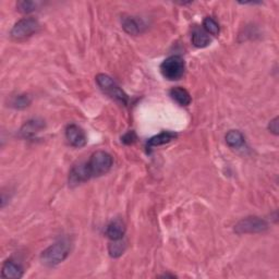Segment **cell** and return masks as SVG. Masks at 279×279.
I'll list each match as a JSON object with an SVG mask.
<instances>
[{"label": "cell", "mask_w": 279, "mask_h": 279, "mask_svg": "<svg viewBox=\"0 0 279 279\" xmlns=\"http://www.w3.org/2000/svg\"><path fill=\"white\" fill-rule=\"evenodd\" d=\"M185 70V62L180 56H171L160 65V72L165 79L177 81L182 78Z\"/></svg>", "instance_id": "3"}, {"label": "cell", "mask_w": 279, "mask_h": 279, "mask_svg": "<svg viewBox=\"0 0 279 279\" xmlns=\"http://www.w3.org/2000/svg\"><path fill=\"white\" fill-rule=\"evenodd\" d=\"M114 165V158L109 153L104 151H97L90 155L88 162H86L87 170L90 178L101 177L107 173Z\"/></svg>", "instance_id": "2"}, {"label": "cell", "mask_w": 279, "mask_h": 279, "mask_svg": "<svg viewBox=\"0 0 279 279\" xmlns=\"http://www.w3.org/2000/svg\"><path fill=\"white\" fill-rule=\"evenodd\" d=\"M18 11L21 13H31L36 10L37 8V3L29 2V0H23V2H19L17 4Z\"/></svg>", "instance_id": "20"}, {"label": "cell", "mask_w": 279, "mask_h": 279, "mask_svg": "<svg viewBox=\"0 0 279 279\" xmlns=\"http://www.w3.org/2000/svg\"><path fill=\"white\" fill-rule=\"evenodd\" d=\"M268 130L271 132V133L278 135V118L277 117L274 118V119L269 122Z\"/></svg>", "instance_id": "22"}, {"label": "cell", "mask_w": 279, "mask_h": 279, "mask_svg": "<svg viewBox=\"0 0 279 279\" xmlns=\"http://www.w3.org/2000/svg\"><path fill=\"white\" fill-rule=\"evenodd\" d=\"M122 27L130 35H138L144 31L145 24L141 19H135L134 17H124L122 19Z\"/></svg>", "instance_id": "9"}, {"label": "cell", "mask_w": 279, "mask_h": 279, "mask_svg": "<svg viewBox=\"0 0 279 279\" xmlns=\"http://www.w3.org/2000/svg\"><path fill=\"white\" fill-rule=\"evenodd\" d=\"M96 82L103 92L109 95L111 99L120 102L123 105H127L129 103L128 95L123 92L120 86L109 75L101 73L96 76Z\"/></svg>", "instance_id": "4"}, {"label": "cell", "mask_w": 279, "mask_h": 279, "mask_svg": "<svg viewBox=\"0 0 279 279\" xmlns=\"http://www.w3.org/2000/svg\"><path fill=\"white\" fill-rule=\"evenodd\" d=\"M268 224L266 220H264L257 216H250L241 219L237 222L235 226V231L238 235L243 234H259L267 230Z\"/></svg>", "instance_id": "5"}, {"label": "cell", "mask_w": 279, "mask_h": 279, "mask_svg": "<svg viewBox=\"0 0 279 279\" xmlns=\"http://www.w3.org/2000/svg\"><path fill=\"white\" fill-rule=\"evenodd\" d=\"M23 276V268L13 261H7L3 265L2 277L6 279H19Z\"/></svg>", "instance_id": "11"}, {"label": "cell", "mask_w": 279, "mask_h": 279, "mask_svg": "<svg viewBox=\"0 0 279 279\" xmlns=\"http://www.w3.org/2000/svg\"><path fill=\"white\" fill-rule=\"evenodd\" d=\"M70 254V243L67 240H61L52 244L40 254V261L48 267L57 266L64 262Z\"/></svg>", "instance_id": "1"}, {"label": "cell", "mask_w": 279, "mask_h": 279, "mask_svg": "<svg viewBox=\"0 0 279 279\" xmlns=\"http://www.w3.org/2000/svg\"><path fill=\"white\" fill-rule=\"evenodd\" d=\"M31 104L29 95H17L11 100V106L16 109H24Z\"/></svg>", "instance_id": "19"}, {"label": "cell", "mask_w": 279, "mask_h": 279, "mask_svg": "<svg viewBox=\"0 0 279 279\" xmlns=\"http://www.w3.org/2000/svg\"><path fill=\"white\" fill-rule=\"evenodd\" d=\"M44 127L45 123L43 120L32 119L23 124V127L21 128V134L24 137H34L40 130L44 129Z\"/></svg>", "instance_id": "12"}, {"label": "cell", "mask_w": 279, "mask_h": 279, "mask_svg": "<svg viewBox=\"0 0 279 279\" xmlns=\"http://www.w3.org/2000/svg\"><path fill=\"white\" fill-rule=\"evenodd\" d=\"M125 234V226L121 220H114L106 228V236L111 241L120 240Z\"/></svg>", "instance_id": "13"}, {"label": "cell", "mask_w": 279, "mask_h": 279, "mask_svg": "<svg viewBox=\"0 0 279 279\" xmlns=\"http://www.w3.org/2000/svg\"><path fill=\"white\" fill-rule=\"evenodd\" d=\"M136 140V135L133 131H129L128 133H125L122 137H121V141L124 143V144H132L134 143Z\"/></svg>", "instance_id": "21"}, {"label": "cell", "mask_w": 279, "mask_h": 279, "mask_svg": "<svg viewBox=\"0 0 279 279\" xmlns=\"http://www.w3.org/2000/svg\"><path fill=\"white\" fill-rule=\"evenodd\" d=\"M39 30V23L34 18H24L13 25L11 30V37L15 39H24L32 36Z\"/></svg>", "instance_id": "6"}, {"label": "cell", "mask_w": 279, "mask_h": 279, "mask_svg": "<svg viewBox=\"0 0 279 279\" xmlns=\"http://www.w3.org/2000/svg\"><path fill=\"white\" fill-rule=\"evenodd\" d=\"M169 94L171 99L177 104H179L180 106H188V105H190L192 102L191 95L183 87H180V86L173 87L170 89Z\"/></svg>", "instance_id": "14"}, {"label": "cell", "mask_w": 279, "mask_h": 279, "mask_svg": "<svg viewBox=\"0 0 279 279\" xmlns=\"http://www.w3.org/2000/svg\"><path fill=\"white\" fill-rule=\"evenodd\" d=\"M203 29L208 35H213V36H217V35L219 34V25L211 17H207L204 19Z\"/></svg>", "instance_id": "18"}, {"label": "cell", "mask_w": 279, "mask_h": 279, "mask_svg": "<svg viewBox=\"0 0 279 279\" xmlns=\"http://www.w3.org/2000/svg\"><path fill=\"white\" fill-rule=\"evenodd\" d=\"M89 179H90V176L87 170L86 163L75 165L71 169V171L69 172V185L72 188L84 183L85 181Z\"/></svg>", "instance_id": "8"}, {"label": "cell", "mask_w": 279, "mask_h": 279, "mask_svg": "<svg viewBox=\"0 0 279 279\" xmlns=\"http://www.w3.org/2000/svg\"><path fill=\"white\" fill-rule=\"evenodd\" d=\"M226 142L231 149H240L246 144V138L240 131L230 130L226 134Z\"/></svg>", "instance_id": "15"}, {"label": "cell", "mask_w": 279, "mask_h": 279, "mask_svg": "<svg viewBox=\"0 0 279 279\" xmlns=\"http://www.w3.org/2000/svg\"><path fill=\"white\" fill-rule=\"evenodd\" d=\"M66 138L69 144L76 149H81L87 143L85 132L76 124H70L66 129Z\"/></svg>", "instance_id": "7"}, {"label": "cell", "mask_w": 279, "mask_h": 279, "mask_svg": "<svg viewBox=\"0 0 279 279\" xmlns=\"http://www.w3.org/2000/svg\"><path fill=\"white\" fill-rule=\"evenodd\" d=\"M212 43V39L209 37V35L200 29H195L192 32V44L198 48H204L207 47Z\"/></svg>", "instance_id": "16"}, {"label": "cell", "mask_w": 279, "mask_h": 279, "mask_svg": "<svg viewBox=\"0 0 279 279\" xmlns=\"http://www.w3.org/2000/svg\"><path fill=\"white\" fill-rule=\"evenodd\" d=\"M160 277H171V278H174L176 276H174V275H169V274H165V275H162Z\"/></svg>", "instance_id": "23"}, {"label": "cell", "mask_w": 279, "mask_h": 279, "mask_svg": "<svg viewBox=\"0 0 279 279\" xmlns=\"http://www.w3.org/2000/svg\"><path fill=\"white\" fill-rule=\"evenodd\" d=\"M125 248H127V246H125V242H123L122 239L115 240V241L111 242L109 244V247H108L109 255L111 257H114V259H117V257H120L124 253Z\"/></svg>", "instance_id": "17"}, {"label": "cell", "mask_w": 279, "mask_h": 279, "mask_svg": "<svg viewBox=\"0 0 279 279\" xmlns=\"http://www.w3.org/2000/svg\"><path fill=\"white\" fill-rule=\"evenodd\" d=\"M177 133H174V132L171 131H164L162 133H159L155 136L151 137L148 143H146V149H148V152H151V150L153 148H156V146H160L169 143L173 140L177 138Z\"/></svg>", "instance_id": "10"}]
</instances>
